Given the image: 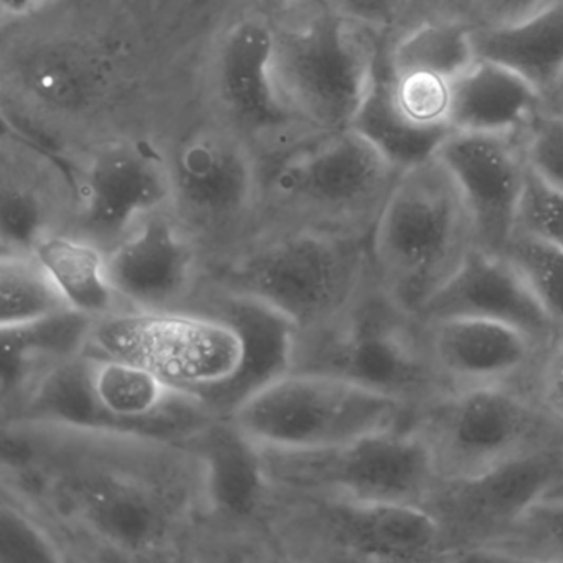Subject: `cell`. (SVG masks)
Wrapping results in <instances>:
<instances>
[{
	"instance_id": "cell-1",
	"label": "cell",
	"mask_w": 563,
	"mask_h": 563,
	"mask_svg": "<svg viewBox=\"0 0 563 563\" xmlns=\"http://www.w3.org/2000/svg\"><path fill=\"white\" fill-rule=\"evenodd\" d=\"M0 446V483L54 526L71 562H192L210 471L186 441L11 420Z\"/></svg>"
},
{
	"instance_id": "cell-2",
	"label": "cell",
	"mask_w": 563,
	"mask_h": 563,
	"mask_svg": "<svg viewBox=\"0 0 563 563\" xmlns=\"http://www.w3.org/2000/svg\"><path fill=\"white\" fill-rule=\"evenodd\" d=\"M401 174L354 128L319 134L263 173L255 233L308 229L371 242Z\"/></svg>"
},
{
	"instance_id": "cell-3",
	"label": "cell",
	"mask_w": 563,
	"mask_h": 563,
	"mask_svg": "<svg viewBox=\"0 0 563 563\" xmlns=\"http://www.w3.org/2000/svg\"><path fill=\"white\" fill-rule=\"evenodd\" d=\"M292 372L345 378L411 410L450 390L431 361L424 322L388 295L374 266L341 316L296 334Z\"/></svg>"
},
{
	"instance_id": "cell-4",
	"label": "cell",
	"mask_w": 563,
	"mask_h": 563,
	"mask_svg": "<svg viewBox=\"0 0 563 563\" xmlns=\"http://www.w3.org/2000/svg\"><path fill=\"white\" fill-rule=\"evenodd\" d=\"M58 421L184 441L217 420L197 395L154 372L81 352L55 365L0 423Z\"/></svg>"
},
{
	"instance_id": "cell-5",
	"label": "cell",
	"mask_w": 563,
	"mask_h": 563,
	"mask_svg": "<svg viewBox=\"0 0 563 563\" xmlns=\"http://www.w3.org/2000/svg\"><path fill=\"white\" fill-rule=\"evenodd\" d=\"M372 268L371 246L308 229L256 232L207 279L282 312L298 332L345 311Z\"/></svg>"
},
{
	"instance_id": "cell-6",
	"label": "cell",
	"mask_w": 563,
	"mask_h": 563,
	"mask_svg": "<svg viewBox=\"0 0 563 563\" xmlns=\"http://www.w3.org/2000/svg\"><path fill=\"white\" fill-rule=\"evenodd\" d=\"M474 245L466 202L437 156L401 174L368 242L378 282L415 314Z\"/></svg>"
},
{
	"instance_id": "cell-7",
	"label": "cell",
	"mask_w": 563,
	"mask_h": 563,
	"mask_svg": "<svg viewBox=\"0 0 563 563\" xmlns=\"http://www.w3.org/2000/svg\"><path fill=\"white\" fill-rule=\"evenodd\" d=\"M268 523L282 562H441L437 520L423 507L299 493L269 484Z\"/></svg>"
},
{
	"instance_id": "cell-8",
	"label": "cell",
	"mask_w": 563,
	"mask_h": 563,
	"mask_svg": "<svg viewBox=\"0 0 563 563\" xmlns=\"http://www.w3.org/2000/svg\"><path fill=\"white\" fill-rule=\"evenodd\" d=\"M385 38L329 5L276 25V81L296 123L319 134L352 128L374 85Z\"/></svg>"
},
{
	"instance_id": "cell-9",
	"label": "cell",
	"mask_w": 563,
	"mask_h": 563,
	"mask_svg": "<svg viewBox=\"0 0 563 563\" xmlns=\"http://www.w3.org/2000/svg\"><path fill=\"white\" fill-rule=\"evenodd\" d=\"M258 454L269 484L299 493L423 507L440 481L430 443L410 420L335 446Z\"/></svg>"
},
{
	"instance_id": "cell-10",
	"label": "cell",
	"mask_w": 563,
	"mask_h": 563,
	"mask_svg": "<svg viewBox=\"0 0 563 563\" xmlns=\"http://www.w3.org/2000/svg\"><path fill=\"white\" fill-rule=\"evenodd\" d=\"M440 477L470 476L540 448L563 443V424L532 391L512 385L451 388L415 408Z\"/></svg>"
},
{
	"instance_id": "cell-11",
	"label": "cell",
	"mask_w": 563,
	"mask_h": 563,
	"mask_svg": "<svg viewBox=\"0 0 563 563\" xmlns=\"http://www.w3.org/2000/svg\"><path fill=\"white\" fill-rule=\"evenodd\" d=\"M395 398L334 375L289 372L229 418L255 446L318 450L410 420Z\"/></svg>"
},
{
	"instance_id": "cell-12",
	"label": "cell",
	"mask_w": 563,
	"mask_h": 563,
	"mask_svg": "<svg viewBox=\"0 0 563 563\" xmlns=\"http://www.w3.org/2000/svg\"><path fill=\"white\" fill-rule=\"evenodd\" d=\"M170 210L196 236L209 272L229 262L255 233L263 174L240 137L203 130L169 157Z\"/></svg>"
},
{
	"instance_id": "cell-13",
	"label": "cell",
	"mask_w": 563,
	"mask_h": 563,
	"mask_svg": "<svg viewBox=\"0 0 563 563\" xmlns=\"http://www.w3.org/2000/svg\"><path fill=\"white\" fill-rule=\"evenodd\" d=\"M87 352L141 365L174 387L229 380L242 362L235 329L196 311H126L95 321Z\"/></svg>"
},
{
	"instance_id": "cell-14",
	"label": "cell",
	"mask_w": 563,
	"mask_h": 563,
	"mask_svg": "<svg viewBox=\"0 0 563 563\" xmlns=\"http://www.w3.org/2000/svg\"><path fill=\"white\" fill-rule=\"evenodd\" d=\"M562 486L560 443L470 476L440 477L423 509L440 527L446 560H471L499 542L537 500Z\"/></svg>"
},
{
	"instance_id": "cell-15",
	"label": "cell",
	"mask_w": 563,
	"mask_h": 563,
	"mask_svg": "<svg viewBox=\"0 0 563 563\" xmlns=\"http://www.w3.org/2000/svg\"><path fill=\"white\" fill-rule=\"evenodd\" d=\"M209 464V514L192 562H282L268 523L269 483L258 448L217 418L187 438Z\"/></svg>"
},
{
	"instance_id": "cell-16",
	"label": "cell",
	"mask_w": 563,
	"mask_h": 563,
	"mask_svg": "<svg viewBox=\"0 0 563 563\" xmlns=\"http://www.w3.org/2000/svg\"><path fill=\"white\" fill-rule=\"evenodd\" d=\"M71 235L104 253L144 219L173 206L169 157L146 141L100 144L71 170Z\"/></svg>"
},
{
	"instance_id": "cell-17",
	"label": "cell",
	"mask_w": 563,
	"mask_h": 563,
	"mask_svg": "<svg viewBox=\"0 0 563 563\" xmlns=\"http://www.w3.org/2000/svg\"><path fill=\"white\" fill-rule=\"evenodd\" d=\"M111 285L131 311H180L199 291L209 262L173 210L144 219L107 253Z\"/></svg>"
},
{
	"instance_id": "cell-18",
	"label": "cell",
	"mask_w": 563,
	"mask_h": 563,
	"mask_svg": "<svg viewBox=\"0 0 563 563\" xmlns=\"http://www.w3.org/2000/svg\"><path fill=\"white\" fill-rule=\"evenodd\" d=\"M466 202L476 246L503 255L519 219L529 166L522 133H453L437 153Z\"/></svg>"
},
{
	"instance_id": "cell-19",
	"label": "cell",
	"mask_w": 563,
	"mask_h": 563,
	"mask_svg": "<svg viewBox=\"0 0 563 563\" xmlns=\"http://www.w3.org/2000/svg\"><path fill=\"white\" fill-rule=\"evenodd\" d=\"M186 311L212 316L235 329L242 339L239 371L220 384L190 391L217 418H230L246 400L292 372L298 329L272 306L203 279Z\"/></svg>"
},
{
	"instance_id": "cell-20",
	"label": "cell",
	"mask_w": 563,
	"mask_h": 563,
	"mask_svg": "<svg viewBox=\"0 0 563 563\" xmlns=\"http://www.w3.org/2000/svg\"><path fill=\"white\" fill-rule=\"evenodd\" d=\"M423 322L431 361L450 390L476 385L530 390L549 351L532 335L503 322L477 318Z\"/></svg>"
},
{
	"instance_id": "cell-21",
	"label": "cell",
	"mask_w": 563,
	"mask_h": 563,
	"mask_svg": "<svg viewBox=\"0 0 563 563\" xmlns=\"http://www.w3.org/2000/svg\"><path fill=\"white\" fill-rule=\"evenodd\" d=\"M418 316L423 321L477 318L503 322L527 332L549 349L562 332L509 260L476 245Z\"/></svg>"
},
{
	"instance_id": "cell-22",
	"label": "cell",
	"mask_w": 563,
	"mask_h": 563,
	"mask_svg": "<svg viewBox=\"0 0 563 563\" xmlns=\"http://www.w3.org/2000/svg\"><path fill=\"white\" fill-rule=\"evenodd\" d=\"M276 25L252 15L236 21L219 45L216 85L220 103L239 130L268 134L296 123L275 74Z\"/></svg>"
},
{
	"instance_id": "cell-23",
	"label": "cell",
	"mask_w": 563,
	"mask_h": 563,
	"mask_svg": "<svg viewBox=\"0 0 563 563\" xmlns=\"http://www.w3.org/2000/svg\"><path fill=\"white\" fill-rule=\"evenodd\" d=\"M71 177L45 161L4 163L0 187V253H34L51 236L70 232Z\"/></svg>"
},
{
	"instance_id": "cell-24",
	"label": "cell",
	"mask_w": 563,
	"mask_h": 563,
	"mask_svg": "<svg viewBox=\"0 0 563 563\" xmlns=\"http://www.w3.org/2000/svg\"><path fill=\"white\" fill-rule=\"evenodd\" d=\"M547 101L516 71L477 57L451 80V130L456 133L520 134Z\"/></svg>"
},
{
	"instance_id": "cell-25",
	"label": "cell",
	"mask_w": 563,
	"mask_h": 563,
	"mask_svg": "<svg viewBox=\"0 0 563 563\" xmlns=\"http://www.w3.org/2000/svg\"><path fill=\"white\" fill-rule=\"evenodd\" d=\"M95 319L68 309L32 324L0 329V418L9 417L51 368L85 352Z\"/></svg>"
},
{
	"instance_id": "cell-26",
	"label": "cell",
	"mask_w": 563,
	"mask_h": 563,
	"mask_svg": "<svg viewBox=\"0 0 563 563\" xmlns=\"http://www.w3.org/2000/svg\"><path fill=\"white\" fill-rule=\"evenodd\" d=\"M476 55L529 81L547 103L563 87V4L549 2L522 22L474 31Z\"/></svg>"
},
{
	"instance_id": "cell-27",
	"label": "cell",
	"mask_w": 563,
	"mask_h": 563,
	"mask_svg": "<svg viewBox=\"0 0 563 563\" xmlns=\"http://www.w3.org/2000/svg\"><path fill=\"white\" fill-rule=\"evenodd\" d=\"M34 255L75 311L95 321L131 311L111 285L107 253L93 243L68 232L58 233L42 242Z\"/></svg>"
},
{
	"instance_id": "cell-28",
	"label": "cell",
	"mask_w": 563,
	"mask_h": 563,
	"mask_svg": "<svg viewBox=\"0 0 563 563\" xmlns=\"http://www.w3.org/2000/svg\"><path fill=\"white\" fill-rule=\"evenodd\" d=\"M354 130L367 137L398 170L411 169L437 156L438 150L453 131H427L408 123L395 108L388 87L385 44L378 60L374 85L362 104Z\"/></svg>"
},
{
	"instance_id": "cell-29",
	"label": "cell",
	"mask_w": 563,
	"mask_h": 563,
	"mask_svg": "<svg viewBox=\"0 0 563 563\" xmlns=\"http://www.w3.org/2000/svg\"><path fill=\"white\" fill-rule=\"evenodd\" d=\"M476 25L466 21L424 22L385 42L395 74L427 71L453 80L476 60Z\"/></svg>"
},
{
	"instance_id": "cell-30",
	"label": "cell",
	"mask_w": 563,
	"mask_h": 563,
	"mask_svg": "<svg viewBox=\"0 0 563 563\" xmlns=\"http://www.w3.org/2000/svg\"><path fill=\"white\" fill-rule=\"evenodd\" d=\"M0 329L68 311L65 296L34 253H0Z\"/></svg>"
},
{
	"instance_id": "cell-31",
	"label": "cell",
	"mask_w": 563,
	"mask_h": 563,
	"mask_svg": "<svg viewBox=\"0 0 563 563\" xmlns=\"http://www.w3.org/2000/svg\"><path fill=\"white\" fill-rule=\"evenodd\" d=\"M71 562L64 540L51 522L0 483V563Z\"/></svg>"
},
{
	"instance_id": "cell-32",
	"label": "cell",
	"mask_w": 563,
	"mask_h": 563,
	"mask_svg": "<svg viewBox=\"0 0 563 563\" xmlns=\"http://www.w3.org/2000/svg\"><path fill=\"white\" fill-rule=\"evenodd\" d=\"M477 559L563 563V486L537 500Z\"/></svg>"
},
{
	"instance_id": "cell-33",
	"label": "cell",
	"mask_w": 563,
	"mask_h": 563,
	"mask_svg": "<svg viewBox=\"0 0 563 563\" xmlns=\"http://www.w3.org/2000/svg\"><path fill=\"white\" fill-rule=\"evenodd\" d=\"M503 255L522 276L543 311L563 331V250L516 230Z\"/></svg>"
},
{
	"instance_id": "cell-34",
	"label": "cell",
	"mask_w": 563,
	"mask_h": 563,
	"mask_svg": "<svg viewBox=\"0 0 563 563\" xmlns=\"http://www.w3.org/2000/svg\"><path fill=\"white\" fill-rule=\"evenodd\" d=\"M387 71L391 100L408 123L420 130L453 131L450 124L451 80L427 71L395 74L388 62Z\"/></svg>"
},
{
	"instance_id": "cell-35",
	"label": "cell",
	"mask_w": 563,
	"mask_h": 563,
	"mask_svg": "<svg viewBox=\"0 0 563 563\" xmlns=\"http://www.w3.org/2000/svg\"><path fill=\"white\" fill-rule=\"evenodd\" d=\"M522 144L530 173L563 190V113L540 111L523 130Z\"/></svg>"
},
{
	"instance_id": "cell-36",
	"label": "cell",
	"mask_w": 563,
	"mask_h": 563,
	"mask_svg": "<svg viewBox=\"0 0 563 563\" xmlns=\"http://www.w3.org/2000/svg\"><path fill=\"white\" fill-rule=\"evenodd\" d=\"M563 250V190L533 176L529 169L517 229Z\"/></svg>"
},
{
	"instance_id": "cell-37",
	"label": "cell",
	"mask_w": 563,
	"mask_h": 563,
	"mask_svg": "<svg viewBox=\"0 0 563 563\" xmlns=\"http://www.w3.org/2000/svg\"><path fill=\"white\" fill-rule=\"evenodd\" d=\"M408 2L410 0H325V5L391 38L407 19Z\"/></svg>"
},
{
	"instance_id": "cell-38",
	"label": "cell",
	"mask_w": 563,
	"mask_h": 563,
	"mask_svg": "<svg viewBox=\"0 0 563 563\" xmlns=\"http://www.w3.org/2000/svg\"><path fill=\"white\" fill-rule=\"evenodd\" d=\"M530 391L563 424V331L547 351Z\"/></svg>"
},
{
	"instance_id": "cell-39",
	"label": "cell",
	"mask_w": 563,
	"mask_h": 563,
	"mask_svg": "<svg viewBox=\"0 0 563 563\" xmlns=\"http://www.w3.org/2000/svg\"><path fill=\"white\" fill-rule=\"evenodd\" d=\"M477 29H500L522 22L545 8L550 0H471Z\"/></svg>"
},
{
	"instance_id": "cell-40",
	"label": "cell",
	"mask_w": 563,
	"mask_h": 563,
	"mask_svg": "<svg viewBox=\"0 0 563 563\" xmlns=\"http://www.w3.org/2000/svg\"><path fill=\"white\" fill-rule=\"evenodd\" d=\"M466 21L473 22V2L471 0H410L408 14L397 35L424 24V22ZM397 35H394L395 38ZM390 41V38H387Z\"/></svg>"
},
{
	"instance_id": "cell-41",
	"label": "cell",
	"mask_w": 563,
	"mask_h": 563,
	"mask_svg": "<svg viewBox=\"0 0 563 563\" xmlns=\"http://www.w3.org/2000/svg\"><path fill=\"white\" fill-rule=\"evenodd\" d=\"M54 0H0V11L5 22H19L44 11Z\"/></svg>"
},
{
	"instance_id": "cell-42",
	"label": "cell",
	"mask_w": 563,
	"mask_h": 563,
	"mask_svg": "<svg viewBox=\"0 0 563 563\" xmlns=\"http://www.w3.org/2000/svg\"><path fill=\"white\" fill-rule=\"evenodd\" d=\"M265 9L273 12H288L301 8L308 0H260Z\"/></svg>"
},
{
	"instance_id": "cell-43",
	"label": "cell",
	"mask_w": 563,
	"mask_h": 563,
	"mask_svg": "<svg viewBox=\"0 0 563 563\" xmlns=\"http://www.w3.org/2000/svg\"><path fill=\"white\" fill-rule=\"evenodd\" d=\"M547 107H549L550 110L563 113V88L555 95V97L552 98V100L549 101V103H547Z\"/></svg>"
},
{
	"instance_id": "cell-44",
	"label": "cell",
	"mask_w": 563,
	"mask_h": 563,
	"mask_svg": "<svg viewBox=\"0 0 563 563\" xmlns=\"http://www.w3.org/2000/svg\"><path fill=\"white\" fill-rule=\"evenodd\" d=\"M550 2H562L563 4V0H550Z\"/></svg>"
},
{
	"instance_id": "cell-45",
	"label": "cell",
	"mask_w": 563,
	"mask_h": 563,
	"mask_svg": "<svg viewBox=\"0 0 563 563\" xmlns=\"http://www.w3.org/2000/svg\"><path fill=\"white\" fill-rule=\"evenodd\" d=\"M562 454H563V443H562Z\"/></svg>"
}]
</instances>
